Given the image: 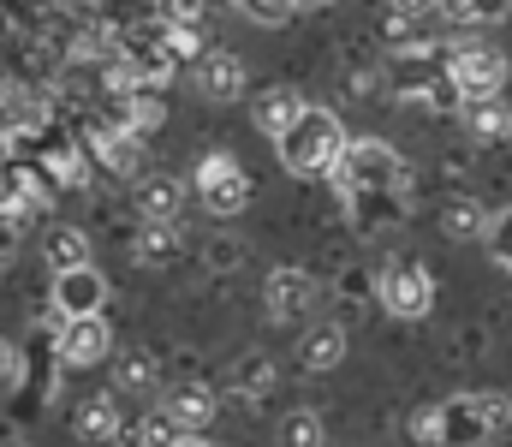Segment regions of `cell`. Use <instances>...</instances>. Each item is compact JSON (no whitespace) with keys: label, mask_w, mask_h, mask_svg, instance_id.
<instances>
[{"label":"cell","mask_w":512,"mask_h":447,"mask_svg":"<svg viewBox=\"0 0 512 447\" xmlns=\"http://www.w3.org/2000/svg\"><path fill=\"white\" fill-rule=\"evenodd\" d=\"M346 126L328 114V108H310L304 102V114L274 138L280 149V167L286 173H298V179H334V167H340V155H346Z\"/></svg>","instance_id":"6da1fadb"},{"label":"cell","mask_w":512,"mask_h":447,"mask_svg":"<svg viewBox=\"0 0 512 447\" xmlns=\"http://www.w3.org/2000/svg\"><path fill=\"white\" fill-rule=\"evenodd\" d=\"M334 179H340L346 197H364V191H393L399 197L405 191V161L382 138H352L346 155H340V167H334Z\"/></svg>","instance_id":"7a4b0ae2"},{"label":"cell","mask_w":512,"mask_h":447,"mask_svg":"<svg viewBox=\"0 0 512 447\" xmlns=\"http://www.w3.org/2000/svg\"><path fill=\"white\" fill-rule=\"evenodd\" d=\"M191 191H197V203H203L215 221H227V215H239V209L251 203V179H245V167H239L227 149H209V155L197 161Z\"/></svg>","instance_id":"3957f363"},{"label":"cell","mask_w":512,"mask_h":447,"mask_svg":"<svg viewBox=\"0 0 512 447\" xmlns=\"http://www.w3.org/2000/svg\"><path fill=\"white\" fill-rule=\"evenodd\" d=\"M447 84L459 102H477V96H501L507 84V54L495 42H459L447 54Z\"/></svg>","instance_id":"277c9868"},{"label":"cell","mask_w":512,"mask_h":447,"mask_svg":"<svg viewBox=\"0 0 512 447\" xmlns=\"http://www.w3.org/2000/svg\"><path fill=\"white\" fill-rule=\"evenodd\" d=\"M376 298H382L387 316H399V322H423V316L435 310V275H429L423 263H382V275H376Z\"/></svg>","instance_id":"5b68a950"},{"label":"cell","mask_w":512,"mask_h":447,"mask_svg":"<svg viewBox=\"0 0 512 447\" xmlns=\"http://www.w3.org/2000/svg\"><path fill=\"white\" fill-rule=\"evenodd\" d=\"M268 322H280V328H292V322H304V316H316V304H322V287H316V275H304V269H274L268 275Z\"/></svg>","instance_id":"8992f818"},{"label":"cell","mask_w":512,"mask_h":447,"mask_svg":"<svg viewBox=\"0 0 512 447\" xmlns=\"http://www.w3.org/2000/svg\"><path fill=\"white\" fill-rule=\"evenodd\" d=\"M191 90L203 102H239L245 96V60L227 54V48H203L197 66H191Z\"/></svg>","instance_id":"52a82bcc"},{"label":"cell","mask_w":512,"mask_h":447,"mask_svg":"<svg viewBox=\"0 0 512 447\" xmlns=\"http://www.w3.org/2000/svg\"><path fill=\"white\" fill-rule=\"evenodd\" d=\"M108 352H114V328H108L102 310H96V316H66V328H60V364L90 370V364H102Z\"/></svg>","instance_id":"ba28073f"},{"label":"cell","mask_w":512,"mask_h":447,"mask_svg":"<svg viewBox=\"0 0 512 447\" xmlns=\"http://www.w3.org/2000/svg\"><path fill=\"white\" fill-rule=\"evenodd\" d=\"M102 304H108V281H102L96 263L54 269V310H60V322H66V316H96Z\"/></svg>","instance_id":"9c48e42d"},{"label":"cell","mask_w":512,"mask_h":447,"mask_svg":"<svg viewBox=\"0 0 512 447\" xmlns=\"http://www.w3.org/2000/svg\"><path fill=\"white\" fill-rule=\"evenodd\" d=\"M340 358H346V328H340V322H316V328H304V340H298V364H304L310 376L340 370Z\"/></svg>","instance_id":"30bf717a"},{"label":"cell","mask_w":512,"mask_h":447,"mask_svg":"<svg viewBox=\"0 0 512 447\" xmlns=\"http://www.w3.org/2000/svg\"><path fill=\"white\" fill-rule=\"evenodd\" d=\"M179 215H185V185L179 179H167V173L137 179V221H173L179 227Z\"/></svg>","instance_id":"8fae6325"},{"label":"cell","mask_w":512,"mask_h":447,"mask_svg":"<svg viewBox=\"0 0 512 447\" xmlns=\"http://www.w3.org/2000/svg\"><path fill=\"white\" fill-rule=\"evenodd\" d=\"M298 114H304V96H298V90H286V84L262 90V96L251 102V126L262 132V138H280V132H286Z\"/></svg>","instance_id":"7c38bea8"},{"label":"cell","mask_w":512,"mask_h":447,"mask_svg":"<svg viewBox=\"0 0 512 447\" xmlns=\"http://www.w3.org/2000/svg\"><path fill=\"white\" fill-rule=\"evenodd\" d=\"M167 412L179 418V430H209L215 424V412H221V400H215V388H203V382H185V388H173L167 394Z\"/></svg>","instance_id":"4fadbf2b"},{"label":"cell","mask_w":512,"mask_h":447,"mask_svg":"<svg viewBox=\"0 0 512 447\" xmlns=\"http://www.w3.org/2000/svg\"><path fill=\"white\" fill-rule=\"evenodd\" d=\"M465 132H471L477 144H501V138H512V108L501 102V96L465 102Z\"/></svg>","instance_id":"5bb4252c"},{"label":"cell","mask_w":512,"mask_h":447,"mask_svg":"<svg viewBox=\"0 0 512 447\" xmlns=\"http://www.w3.org/2000/svg\"><path fill=\"white\" fill-rule=\"evenodd\" d=\"M477 442H489V424L477 418L471 394L465 400H447L441 406V447H477Z\"/></svg>","instance_id":"9a60e30c"},{"label":"cell","mask_w":512,"mask_h":447,"mask_svg":"<svg viewBox=\"0 0 512 447\" xmlns=\"http://www.w3.org/2000/svg\"><path fill=\"white\" fill-rule=\"evenodd\" d=\"M120 430H126V424H120V400H114V394H90V400H84V406H78V436H84V442H120Z\"/></svg>","instance_id":"2e32d148"},{"label":"cell","mask_w":512,"mask_h":447,"mask_svg":"<svg viewBox=\"0 0 512 447\" xmlns=\"http://www.w3.org/2000/svg\"><path fill=\"white\" fill-rule=\"evenodd\" d=\"M143 269H167L173 257H179V227L173 221H143L137 227V251H131Z\"/></svg>","instance_id":"e0dca14e"},{"label":"cell","mask_w":512,"mask_h":447,"mask_svg":"<svg viewBox=\"0 0 512 447\" xmlns=\"http://www.w3.org/2000/svg\"><path fill=\"white\" fill-rule=\"evenodd\" d=\"M489 221H495V215H489L477 197H453V203L441 209V233H447V239H489Z\"/></svg>","instance_id":"ac0fdd59"},{"label":"cell","mask_w":512,"mask_h":447,"mask_svg":"<svg viewBox=\"0 0 512 447\" xmlns=\"http://www.w3.org/2000/svg\"><path fill=\"white\" fill-rule=\"evenodd\" d=\"M512 12V0H441V18L453 30H489Z\"/></svg>","instance_id":"d6986e66"},{"label":"cell","mask_w":512,"mask_h":447,"mask_svg":"<svg viewBox=\"0 0 512 447\" xmlns=\"http://www.w3.org/2000/svg\"><path fill=\"white\" fill-rule=\"evenodd\" d=\"M42 257H48L54 269H78V263H90V233H84V227H54V233L42 239Z\"/></svg>","instance_id":"ffe728a7"},{"label":"cell","mask_w":512,"mask_h":447,"mask_svg":"<svg viewBox=\"0 0 512 447\" xmlns=\"http://www.w3.org/2000/svg\"><path fill=\"white\" fill-rule=\"evenodd\" d=\"M96 144H102V161H108V167H114V173H143V138H137V132H126V126H120V132H96Z\"/></svg>","instance_id":"44dd1931"},{"label":"cell","mask_w":512,"mask_h":447,"mask_svg":"<svg viewBox=\"0 0 512 447\" xmlns=\"http://www.w3.org/2000/svg\"><path fill=\"white\" fill-rule=\"evenodd\" d=\"M155 388V358L149 352H120L114 358V394H149Z\"/></svg>","instance_id":"7402d4cb"},{"label":"cell","mask_w":512,"mask_h":447,"mask_svg":"<svg viewBox=\"0 0 512 447\" xmlns=\"http://www.w3.org/2000/svg\"><path fill=\"white\" fill-rule=\"evenodd\" d=\"M280 447H328V424L316 412H286L280 418Z\"/></svg>","instance_id":"603a6c76"},{"label":"cell","mask_w":512,"mask_h":447,"mask_svg":"<svg viewBox=\"0 0 512 447\" xmlns=\"http://www.w3.org/2000/svg\"><path fill=\"white\" fill-rule=\"evenodd\" d=\"M131 436H137V447H173L185 430H179V418H173L167 406H155V412H143V418H137V430H131Z\"/></svg>","instance_id":"cb8c5ba5"},{"label":"cell","mask_w":512,"mask_h":447,"mask_svg":"<svg viewBox=\"0 0 512 447\" xmlns=\"http://www.w3.org/2000/svg\"><path fill=\"white\" fill-rule=\"evenodd\" d=\"M471 406H477V418L489 424V436L512 430V394H501V388H483V394H471Z\"/></svg>","instance_id":"d4e9b609"},{"label":"cell","mask_w":512,"mask_h":447,"mask_svg":"<svg viewBox=\"0 0 512 447\" xmlns=\"http://www.w3.org/2000/svg\"><path fill=\"white\" fill-rule=\"evenodd\" d=\"M155 126H161V102H155V96H126V132L143 138V132H155Z\"/></svg>","instance_id":"484cf974"},{"label":"cell","mask_w":512,"mask_h":447,"mask_svg":"<svg viewBox=\"0 0 512 447\" xmlns=\"http://www.w3.org/2000/svg\"><path fill=\"white\" fill-rule=\"evenodd\" d=\"M411 442H417V447H441V406L411 412Z\"/></svg>","instance_id":"4316f807"},{"label":"cell","mask_w":512,"mask_h":447,"mask_svg":"<svg viewBox=\"0 0 512 447\" xmlns=\"http://www.w3.org/2000/svg\"><path fill=\"white\" fill-rule=\"evenodd\" d=\"M245 12H251L256 24H286L292 12H298V0H239Z\"/></svg>","instance_id":"83f0119b"},{"label":"cell","mask_w":512,"mask_h":447,"mask_svg":"<svg viewBox=\"0 0 512 447\" xmlns=\"http://www.w3.org/2000/svg\"><path fill=\"white\" fill-rule=\"evenodd\" d=\"M233 388H239V394H262V388H268V364H262V358H245L239 376H233Z\"/></svg>","instance_id":"f1b7e54d"},{"label":"cell","mask_w":512,"mask_h":447,"mask_svg":"<svg viewBox=\"0 0 512 447\" xmlns=\"http://www.w3.org/2000/svg\"><path fill=\"white\" fill-rule=\"evenodd\" d=\"M489 245H495V257L512 269V209L501 215V221H489Z\"/></svg>","instance_id":"f546056e"},{"label":"cell","mask_w":512,"mask_h":447,"mask_svg":"<svg viewBox=\"0 0 512 447\" xmlns=\"http://www.w3.org/2000/svg\"><path fill=\"white\" fill-rule=\"evenodd\" d=\"M239 257H245V245H239V239H215V245H209V263H215V269H227V263L239 269Z\"/></svg>","instance_id":"4dcf8cb0"},{"label":"cell","mask_w":512,"mask_h":447,"mask_svg":"<svg viewBox=\"0 0 512 447\" xmlns=\"http://www.w3.org/2000/svg\"><path fill=\"white\" fill-rule=\"evenodd\" d=\"M393 12L399 18H435L441 24V0H393Z\"/></svg>","instance_id":"1f68e13d"},{"label":"cell","mask_w":512,"mask_h":447,"mask_svg":"<svg viewBox=\"0 0 512 447\" xmlns=\"http://www.w3.org/2000/svg\"><path fill=\"white\" fill-rule=\"evenodd\" d=\"M12 376H18V346H12V340L0 334V388H6Z\"/></svg>","instance_id":"d6a6232c"},{"label":"cell","mask_w":512,"mask_h":447,"mask_svg":"<svg viewBox=\"0 0 512 447\" xmlns=\"http://www.w3.org/2000/svg\"><path fill=\"white\" fill-rule=\"evenodd\" d=\"M483 447H512V436H507V430H501V436H489V442H483Z\"/></svg>","instance_id":"836d02e7"},{"label":"cell","mask_w":512,"mask_h":447,"mask_svg":"<svg viewBox=\"0 0 512 447\" xmlns=\"http://www.w3.org/2000/svg\"><path fill=\"white\" fill-rule=\"evenodd\" d=\"M173 447H209V442H191V430H185V436H179V442H173Z\"/></svg>","instance_id":"e575fe53"},{"label":"cell","mask_w":512,"mask_h":447,"mask_svg":"<svg viewBox=\"0 0 512 447\" xmlns=\"http://www.w3.org/2000/svg\"><path fill=\"white\" fill-rule=\"evenodd\" d=\"M304 6H334V0H298V12H304Z\"/></svg>","instance_id":"d590c367"},{"label":"cell","mask_w":512,"mask_h":447,"mask_svg":"<svg viewBox=\"0 0 512 447\" xmlns=\"http://www.w3.org/2000/svg\"><path fill=\"white\" fill-rule=\"evenodd\" d=\"M0 447H30V442H0Z\"/></svg>","instance_id":"8d00e7d4"}]
</instances>
